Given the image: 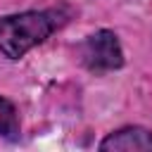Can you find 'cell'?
<instances>
[{"label":"cell","instance_id":"3","mask_svg":"<svg viewBox=\"0 0 152 152\" xmlns=\"http://www.w3.org/2000/svg\"><path fill=\"white\" fill-rule=\"evenodd\" d=\"M102 152H152V131L142 128V126H126L119 128L114 133H109L102 142H100Z\"/></svg>","mask_w":152,"mask_h":152},{"label":"cell","instance_id":"2","mask_svg":"<svg viewBox=\"0 0 152 152\" xmlns=\"http://www.w3.org/2000/svg\"><path fill=\"white\" fill-rule=\"evenodd\" d=\"M78 57L88 71L104 74L124 66V50L114 31L100 28L78 45Z\"/></svg>","mask_w":152,"mask_h":152},{"label":"cell","instance_id":"1","mask_svg":"<svg viewBox=\"0 0 152 152\" xmlns=\"http://www.w3.org/2000/svg\"><path fill=\"white\" fill-rule=\"evenodd\" d=\"M59 26V12H19L0 19V52L7 59L24 57L31 48L40 45Z\"/></svg>","mask_w":152,"mask_h":152},{"label":"cell","instance_id":"4","mask_svg":"<svg viewBox=\"0 0 152 152\" xmlns=\"http://www.w3.org/2000/svg\"><path fill=\"white\" fill-rule=\"evenodd\" d=\"M0 138L17 140L19 138V114L17 107L0 95Z\"/></svg>","mask_w":152,"mask_h":152}]
</instances>
